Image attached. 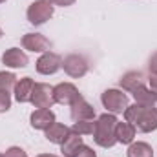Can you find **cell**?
Segmentation results:
<instances>
[{
	"label": "cell",
	"mask_w": 157,
	"mask_h": 157,
	"mask_svg": "<svg viewBox=\"0 0 157 157\" xmlns=\"http://www.w3.org/2000/svg\"><path fill=\"white\" fill-rule=\"evenodd\" d=\"M35 68H37V71L40 75H53V73H57L62 68V59L57 53H53V51H46L37 60Z\"/></svg>",
	"instance_id": "52a82bcc"
},
{
	"label": "cell",
	"mask_w": 157,
	"mask_h": 157,
	"mask_svg": "<svg viewBox=\"0 0 157 157\" xmlns=\"http://www.w3.org/2000/svg\"><path fill=\"white\" fill-rule=\"evenodd\" d=\"M35 108H51L55 104L53 99V88L46 82H35L33 91H31V101Z\"/></svg>",
	"instance_id": "5b68a950"
},
{
	"label": "cell",
	"mask_w": 157,
	"mask_h": 157,
	"mask_svg": "<svg viewBox=\"0 0 157 157\" xmlns=\"http://www.w3.org/2000/svg\"><path fill=\"white\" fill-rule=\"evenodd\" d=\"M128 157H154V150L148 143H132L128 152Z\"/></svg>",
	"instance_id": "d6986e66"
},
{
	"label": "cell",
	"mask_w": 157,
	"mask_h": 157,
	"mask_svg": "<svg viewBox=\"0 0 157 157\" xmlns=\"http://www.w3.org/2000/svg\"><path fill=\"white\" fill-rule=\"evenodd\" d=\"M2 62H4L7 68H26V66L29 64V59H28V55H26L22 49L11 48V49H7V51L2 55Z\"/></svg>",
	"instance_id": "7c38bea8"
},
{
	"label": "cell",
	"mask_w": 157,
	"mask_h": 157,
	"mask_svg": "<svg viewBox=\"0 0 157 157\" xmlns=\"http://www.w3.org/2000/svg\"><path fill=\"white\" fill-rule=\"evenodd\" d=\"M0 157H4V154H0Z\"/></svg>",
	"instance_id": "4dcf8cb0"
},
{
	"label": "cell",
	"mask_w": 157,
	"mask_h": 157,
	"mask_svg": "<svg viewBox=\"0 0 157 157\" xmlns=\"http://www.w3.org/2000/svg\"><path fill=\"white\" fill-rule=\"evenodd\" d=\"M11 108V97L9 91H0V113H6Z\"/></svg>",
	"instance_id": "7402d4cb"
},
{
	"label": "cell",
	"mask_w": 157,
	"mask_h": 157,
	"mask_svg": "<svg viewBox=\"0 0 157 157\" xmlns=\"http://www.w3.org/2000/svg\"><path fill=\"white\" fill-rule=\"evenodd\" d=\"M75 157H97V154L90 148V146H86V144H80V148L77 150V154Z\"/></svg>",
	"instance_id": "cb8c5ba5"
},
{
	"label": "cell",
	"mask_w": 157,
	"mask_h": 157,
	"mask_svg": "<svg viewBox=\"0 0 157 157\" xmlns=\"http://www.w3.org/2000/svg\"><path fill=\"white\" fill-rule=\"evenodd\" d=\"M37 157H59V155H53V154H42V155H37Z\"/></svg>",
	"instance_id": "83f0119b"
},
{
	"label": "cell",
	"mask_w": 157,
	"mask_h": 157,
	"mask_svg": "<svg viewBox=\"0 0 157 157\" xmlns=\"http://www.w3.org/2000/svg\"><path fill=\"white\" fill-rule=\"evenodd\" d=\"M132 95H133V99H135V102H137V104L154 106V104L157 102V93L154 91V90H148L146 86H141V88L133 90V91H132Z\"/></svg>",
	"instance_id": "ac0fdd59"
},
{
	"label": "cell",
	"mask_w": 157,
	"mask_h": 157,
	"mask_svg": "<svg viewBox=\"0 0 157 157\" xmlns=\"http://www.w3.org/2000/svg\"><path fill=\"white\" fill-rule=\"evenodd\" d=\"M53 6H60V7H68V6H73L75 0H49Z\"/></svg>",
	"instance_id": "d4e9b609"
},
{
	"label": "cell",
	"mask_w": 157,
	"mask_h": 157,
	"mask_svg": "<svg viewBox=\"0 0 157 157\" xmlns=\"http://www.w3.org/2000/svg\"><path fill=\"white\" fill-rule=\"evenodd\" d=\"M53 11H55V6L49 2V0H35L29 7H28V20L29 24L33 26H42L46 24L51 17H53Z\"/></svg>",
	"instance_id": "3957f363"
},
{
	"label": "cell",
	"mask_w": 157,
	"mask_h": 157,
	"mask_svg": "<svg viewBox=\"0 0 157 157\" xmlns=\"http://www.w3.org/2000/svg\"><path fill=\"white\" fill-rule=\"evenodd\" d=\"M33 78L31 77H24L20 78L17 84H15V99L18 102H29L31 101V91H33Z\"/></svg>",
	"instance_id": "5bb4252c"
},
{
	"label": "cell",
	"mask_w": 157,
	"mask_h": 157,
	"mask_svg": "<svg viewBox=\"0 0 157 157\" xmlns=\"http://www.w3.org/2000/svg\"><path fill=\"white\" fill-rule=\"evenodd\" d=\"M46 132V139L49 141V143H53V144H62L64 143V139L70 135V132H71V128H68L66 124H60V122H53L48 130H44Z\"/></svg>",
	"instance_id": "4fadbf2b"
},
{
	"label": "cell",
	"mask_w": 157,
	"mask_h": 157,
	"mask_svg": "<svg viewBox=\"0 0 157 157\" xmlns=\"http://www.w3.org/2000/svg\"><path fill=\"white\" fill-rule=\"evenodd\" d=\"M17 77L9 71H0V91H11L15 90Z\"/></svg>",
	"instance_id": "44dd1931"
},
{
	"label": "cell",
	"mask_w": 157,
	"mask_h": 157,
	"mask_svg": "<svg viewBox=\"0 0 157 157\" xmlns=\"http://www.w3.org/2000/svg\"><path fill=\"white\" fill-rule=\"evenodd\" d=\"M121 88L126 90V91H133L141 86H144V75L141 71H128L121 77Z\"/></svg>",
	"instance_id": "9a60e30c"
},
{
	"label": "cell",
	"mask_w": 157,
	"mask_h": 157,
	"mask_svg": "<svg viewBox=\"0 0 157 157\" xmlns=\"http://www.w3.org/2000/svg\"><path fill=\"white\" fill-rule=\"evenodd\" d=\"M29 121H31V126L35 130H48L55 122V113L49 108H37L31 113Z\"/></svg>",
	"instance_id": "8fae6325"
},
{
	"label": "cell",
	"mask_w": 157,
	"mask_h": 157,
	"mask_svg": "<svg viewBox=\"0 0 157 157\" xmlns=\"http://www.w3.org/2000/svg\"><path fill=\"white\" fill-rule=\"evenodd\" d=\"M135 126L130 122H117V130H115V137L117 143L121 144H132L135 139Z\"/></svg>",
	"instance_id": "e0dca14e"
},
{
	"label": "cell",
	"mask_w": 157,
	"mask_h": 157,
	"mask_svg": "<svg viewBox=\"0 0 157 157\" xmlns=\"http://www.w3.org/2000/svg\"><path fill=\"white\" fill-rule=\"evenodd\" d=\"M4 157H28V154H26L20 146H11V148L6 150Z\"/></svg>",
	"instance_id": "603a6c76"
},
{
	"label": "cell",
	"mask_w": 157,
	"mask_h": 157,
	"mask_svg": "<svg viewBox=\"0 0 157 157\" xmlns=\"http://www.w3.org/2000/svg\"><path fill=\"white\" fill-rule=\"evenodd\" d=\"M78 95H80V93H78L77 86L71 84V82H60V84H57V86L53 88V99H55L57 104H66V106H70Z\"/></svg>",
	"instance_id": "ba28073f"
},
{
	"label": "cell",
	"mask_w": 157,
	"mask_h": 157,
	"mask_svg": "<svg viewBox=\"0 0 157 157\" xmlns=\"http://www.w3.org/2000/svg\"><path fill=\"white\" fill-rule=\"evenodd\" d=\"M148 82H150V88L154 90L157 93V73H150V78H148Z\"/></svg>",
	"instance_id": "4316f807"
},
{
	"label": "cell",
	"mask_w": 157,
	"mask_h": 157,
	"mask_svg": "<svg viewBox=\"0 0 157 157\" xmlns=\"http://www.w3.org/2000/svg\"><path fill=\"white\" fill-rule=\"evenodd\" d=\"M117 117L113 113H104L97 119L95 122V132H93V139L101 148H112L117 143L115 137V130H117Z\"/></svg>",
	"instance_id": "7a4b0ae2"
},
{
	"label": "cell",
	"mask_w": 157,
	"mask_h": 157,
	"mask_svg": "<svg viewBox=\"0 0 157 157\" xmlns=\"http://www.w3.org/2000/svg\"><path fill=\"white\" fill-rule=\"evenodd\" d=\"M102 106L110 112V113H124V110L130 106L128 104V95L122 93L121 90H106L101 95Z\"/></svg>",
	"instance_id": "277c9868"
},
{
	"label": "cell",
	"mask_w": 157,
	"mask_h": 157,
	"mask_svg": "<svg viewBox=\"0 0 157 157\" xmlns=\"http://www.w3.org/2000/svg\"><path fill=\"white\" fill-rule=\"evenodd\" d=\"M80 144H84L82 143V137L75 133V132H70V135L64 139V143L60 144V150H62V155L64 157H75L77 154V150L80 148Z\"/></svg>",
	"instance_id": "2e32d148"
},
{
	"label": "cell",
	"mask_w": 157,
	"mask_h": 157,
	"mask_svg": "<svg viewBox=\"0 0 157 157\" xmlns=\"http://www.w3.org/2000/svg\"><path fill=\"white\" fill-rule=\"evenodd\" d=\"M71 132H75L78 135H93V132H95V121H77V122H73Z\"/></svg>",
	"instance_id": "ffe728a7"
},
{
	"label": "cell",
	"mask_w": 157,
	"mask_h": 157,
	"mask_svg": "<svg viewBox=\"0 0 157 157\" xmlns=\"http://www.w3.org/2000/svg\"><path fill=\"white\" fill-rule=\"evenodd\" d=\"M62 68H64V71L70 75V77L73 78H80L84 77L86 73H88V60L84 59V57H80V55H68L64 60H62Z\"/></svg>",
	"instance_id": "8992f818"
},
{
	"label": "cell",
	"mask_w": 157,
	"mask_h": 157,
	"mask_svg": "<svg viewBox=\"0 0 157 157\" xmlns=\"http://www.w3.org/2000/svg\"><path fill=\"white\" fill-rule=\"evenodd\" d=\"M148 68H150V73H157V51L150 57V64H148Z\"/></svg>",
	"instance_id": "484cf974"
},
{
	"label": "cell",
	"mask_w": 157,
	"mask_h": 157,
	"mask_svg": "<svg viewBox=\"0 0 157 157\" xmlns=\"http://www.w3.org/2000/svg\"><path fill=\"white\" fill-rule=\"evenodd\" d=\"M4 2H6V0H0V4H4Z\"/></svg>",
	"instance_id": "f546056e"
},
{
	"label": "cell",
	"mask_w": 157,
	"mask_h": 157,
	"mask_svg": "<svg viewBox=\"0 0 157 157\" xmlns=\"http://www.w3.org/2000/svg\"><path fill=\"white\" fill-rule=\"evenodd\" d=\"M22 48L33 53H46L51 48V42L40 33H26L22 37Z\"/></svg>",
	"instance_id": "30bf717a"
},
{
	"label": "cell",
	"mask_w": 157,
	"mask_h": 157,
	"mask_svg": "<svg viewBox=\"0 0 157 157\" xmlns=\"http://www.w3.org/2000/svg\"><path fill=\"white\" fill-rule=\"evenodd\" d=\"M124 119L143 133H150L157 130V110L154 106H144L135 102L124 110Z\"/></svg>",
	"instance_id": "6da1fadb"
},
{
	"label": "cell",
	"mask_w": 157,
	"mask_h": 157,
	"mask_svg": "<svg viewBox=\"0 0 157 157\" xmlns=\"http://www.w3.org/2000/svg\"><path fill=\"white\" fill-rule=\"evenodd\" d=\"M71 108V119L77 121H93L95 119V110L90 102H86V99L82 95H78L77 99L70 104Z\"/></svg>",
	"instance_id": "9c48e42d"
},
{
	"label": "cell",
	"mask_w": 157,
	"mask_h": 157,
	"mask_svg": "<svg viewBox=\"0 0 157 157\" xmlns=\"http://www.w3.org/2000/svg\"><path fill=\"white\" fill-rule=\"evenodd\" d=\"M2 35H4V33H2V28H0V37H2Z\"/></svg>",
	"instance_id": "f1b7e54d"
}]
</instances>
